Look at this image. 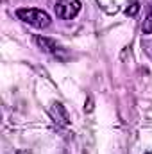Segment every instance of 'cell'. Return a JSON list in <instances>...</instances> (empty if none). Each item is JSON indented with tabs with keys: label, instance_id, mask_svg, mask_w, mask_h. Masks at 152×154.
Instances as JSON below:
<instances>
[{
	"label": "cell",
	"instance_id": "6da1fadb",
	"mask_svg": "<svg viewBox=\"0 0 152 154\" xmlns=\"http://www.w3.org/2000/svg\"><path fill=\"white\" fill-rule=\"evenodd\" d=\"M16 16H18L22 22H25V23H29V25H32V27H36V29H45V27L50 25V16H48V13L41 11V9L22 7V9L16 11Z\"/></svg>",
	"mask_w": 152,
	"mask_h": 154
},
{
	"label": "cell",
	"instance_id": "7a4b0ae2",
	"mask_svg": "<svg viewBox=\"0 0 152 154\" xmlns=\"http://www.w3.org/2000/svg\"><path fill=\"white\" fill-rule=\"evenodd\" d=\"M81 11V2L79 0H57L56 2V14L61 20H72L75 18Z\"/></svg>",
	"mask_w": 152,
	"mask_h": 154
},
{
	"label": "cell",
	"instance_id": "3957f363",
	"mask_svg": "<svg viewBox=\"0 0 152 154\" xmlns=\"http://www.w3.org/2000/svg\"><path fill=\"white\" fill-rule=\"evenodd\" d=\"M50 116L54 118V122L57 125H68L70 124L68 111L65 109V106L61 102H52V106H50Z\"/></svg>",
	"mask_w": 152,
	"mask_h": 154
},
{
	"label": "cell",
	"instance_id": "277c9868",
	"mask_svg": "<svg viewBox=\"0 0 152 154\" xmlns=\"http://www.w3.org/2000/svg\"><path fill=\"white\" fill-rule=\"evenodd\" d=\"M36 43L43 52H48L52 56H59L61 54V47L50 38H45V36H36Z\"/></svg>",
	"mask_w": 152,
	"mask_h": 154
},
{
	"label": "cell",
	"instance_id": "5b68a950",
	"mask_svg": "<svg viewBox=\"0 0 152 154\" xmlns=\"http://www.w3.org/2000/svg\"><path fill=\"white\" fill-rule=\"evenodd\" d=\"M143 32L145 34H152V9H150V13L147 14V18H145V22H143Z\"/></svg>",
	"mask_w": 152,
	"mask_h": 154
},
{
	"label": "cell",
	"instance_id": "8992f818",
	"mask_svg": "<svg viewBox=\"0 0 152 154\" xmlns=\"http://www.w3.org/2000/svg\"><path fill=\"white\" fill-rule=\"evenodd\" d=\"M138 9H140V4H138V2H134L131 7H127V11H125V13L132 16V14H136V13H138Z\"/></svg>",
	"mask_w": 152,
	"mask_h": 154
}]
</instances>
